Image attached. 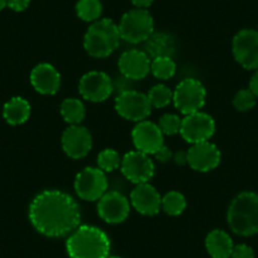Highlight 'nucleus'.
Segmentation results:
<instances>
[{
    "instance_id": "nucleus-1",
    "label": "nucleus",
    "mask_w": 258,
    "mask_h": 258,
    "mask_svg": "<svg viewBox=\"0 0 258 258\" xmlns=\"http://www.w3.org/2000/svg\"><path fill=\"white\" fill-rule=\"evenodd\" d=\"M29 219L47 237H63L80 225V207L73 197L58 190H44L31 203Z\"/></svg>"
},
{
    "instance_id": "nucleus-2",
    "label": "nucleus",
    "mask_w": 258,
    "mask_h": 258,
    "mask_svg": "<svg viewBox=\"0 0 258 258\" xmlns=\"http://www.w3.org/2000/svg\"><path fill=\"white\" fill-rule=\"evenodd\" d=\"M66 249L70 258H108L110 240L99 228L81 225L71 233Z\"/></svg>"
},
{
    "instance_id": "nucleus-3",
    "label": "nucleus",
    "mask_w": 258,
    "mask_h": 258,
    "mask_svg": "<svg viewBox=\"0 0 258 258\" xmlns=\"http://www.w3.org/2000/svg\"><path fill=\"white\" fill-rule=\"evenodd\" d=\"M230 229L242 237L258 233V194L244 191L233 199L227 213Z\"/></svg>"
},
{
    "instance_id": "nucleus-4",
    "label": "nucleus",
    "mask_w": 258,
    "mask_h": 258,
    "mask_svg": "<svg viewBox=\"0 0 258 258\" xmlns=\"http://www.w3.org/2000/svg\"><path fill=\"white\" fill-rule=\"evenodd\" d=\"M120 39L118 26L111 19H98L86 31L84 47L91 57L104 58L118 48Z\"/></svg>"
},
{
    "instance_id": "nucleus-5",
    "label": "nucleus",
    "mask_w": 258,
    "mask_h": 258,
    "mask_svg": "<svg viewBox=\"0 0 258 258\" xmlns=\"http://www.w3.org/2000/svg\"><path fill=\"white\" fill-rule=\"evenodd\" d=\"M118 28L121 39L136 44L146 42L152 36L155 22L146 9L136 8L121 17Z\"/></svg>"
},
{
    "instance_id": "nucleus-6",
    "label": "nucleus",
    "mask_w": 258,
    "mask_h": 258,
    "mask_svg": "<svg viewBox=\"0 0 258 258\" xmlns=\"http://www.w3.org/2000/svg\"><path fill=\"white\" fill-rule=\"evenodd\" d=\"M207 90L197 79H185L176 86L173 91V104L180 113H197L204 106Z\"/></svg>"
},
{
    "instance_id": "nucleus-7",
    "label": "nucleus",
    "mask_w": 258,
    "mask_h": 258,
    "mask_svg": "<svg viewBox=\"0 0 258 258\" xmlns=\"http://www.w3.org/2000/svg\"><path fill=\"white\" fill-rule=\"evenodd\" d=\"M115 109L121 118L140 123L150 116L152 106L147 95L131 89L118 94L115 99Z\"/></svg>"
},
{
    "instance_id": "nucleus-8",
    "label": "nucleus",
    "mask_w": 258,
    "mask_h": 258,
    "mask_svg": "<svg viewBox=\"0 0 258 258\" xmlns=\"http://www.w3.org/2000/svg\"><path fill=\"white\" fill-rule=\"evenodd\" d=\"M215 132V121L209 114L197 111L187 114L181 121L180 135L186 142L200 143L207 142Z\"/></svg>"
},
{
    "instance_id": "nucleus-9",
    "label": "nucleus",
    "mask_w": 258,
    "mask_h": 258,
    "mask_svg": "<svg viewBox=\"0 0 258 258\" xmlns=\"http://www.w3.org/2000/svg\"><path fill=\"white\" fill-rule=\"evenodd\" d=\"M75 190L79 198L86 202L99 200L108 190V180L104 171L99 167L84 168L76 176Z\"/></svg>"
},
{
    "instance_id": "nucleus-10",
    "label": "nucleus",
    "mask_w": 258,
    "mask_h": 258,
    "mask_svg": "<svg viewBox=\"0 0 258 258\" xmlns=\"http://www.w3.org/2000/svg\"><path fill=\"white\" fill-rule=\"evenodd\" d=\"M233 56L247 70L258 69V31L242 29L233 38Z\"/></svg>"
},
{
    "instance_id": "nucleus-11",
    "label": "nucleus",
    "mask_w": 258,
    "mask_h": 258,
    "mask_svg": "<svg viewBox=\"0 0 258 258\" xmlns=\"http://www.w3.org/2000/svg\"><path fill=\"white\" fill-rule=\"evenodd\" d=\"M123 175L135 183H146L155 175V165L150 156L140 151L128 152L121 158Z\"/></svg>"
},
{
    "instance_id": "nucleus-12",
    "label": "nucleus",
    "mask_w": 258,
    "mask_h": 258,
    "mask_svg": "<svg viewBox=\"0 0 258 258\" xmlns=\"http://www.w3.org/2000/svg\"><path fill=\"white\" fill-rule=\"evenodd\" d=\"M79 91L84 99L93 103L106 100L114 91L113 80L101 71H90L81 78Z\"/></svg>"
},
{
    "instance_id": "nucleus-13",
    "label": "nucleus",
    "mask_w": 258,
    "mask_h": 258,
    "mask_svg": "<svg viewBox=\"0 0 258 258\" xmlns=\"http://www.w3.org/2000/svg\"><path fill=\"white\" fill-rule=\"evenodd\" d=\"M131 205L128 199L119 191H109L99 199L98 214L109 224H118L128 218Z\"/></svg>"
},
{
    "instance_id": "nucleus-14",
    "label": "nucleus",
    "mask_w": 258,
    "mask_h": 258,
    "mask_svg": "<svg viewBox=\"0 0 258 258\" xmlns=\"http://www.w3.org/2000/svg\"><path fill=\"white\" fill-rule=\"evenodd\" d=\"M93 147V138L85 126L76 124L69 126L62 135V148L74 160L84 158Z\"/></svg>"
},
{
    "instance_id": "nucleus-15",
    "label": "nucleus",
    "mask_w": 258,
    "mask_h": 258,
    "mask_svg": "<svg viewBox=\"0 0 258 258\" xmlns=\"http://www.w3.org/2000/svg\"><path fill=\"white\" fill-rule=\"evenodd\" d=\"M133 143L140 152L146 155H155L163 146V133L157 124L142 120L135 126L132 132Z\"/></svg>"
},
{
    "instance_id": "nucleus-16",
    "label": "nucleus",
    "mask_w": 258,
    "mask_h": 258,
    "mask_svg": "<svg viewBox=\"0 0 258 258\" xmlns=\"http://www.w3.org/2000/svg\"><path fill=\"white\" fill-rule=\"evenodd\" d=\"M220 151L209 141L192 145L187 151V163L190 167L199 172H208L218 167L220 163Z\"/></svg>"
},
{
    "instance_id": "nucleus-17",
    "label": "nucleus",
    "mask_w": 258,
    "mask_h": 258,
    "mask_svg": "<svg viewBox=\"0 0 258 258\" xmlns=\"http://www.w3.org/2000/svg\"><path fill=\"white\" fill-rule=\"evenodd\" d=\"M121 75L129 80H142L150 74L151 61L145 51L129 49L120 56L118 62Z\"/></svg>"
},
{
    "instance_id": "nucleus-18",
    "label": "nucleus",
    "mask_w": 258,
    "mask_h": 258,
    "mask_svg": "<svg viewBox=\"0 0 258 258\" xmlns=\"http://www.w3.org/2000/svg\"><path fill=\"white\" fill-rule=\"evenodd\" d=\"M131 202L138 213L143 215H156L160 212V192L148 182L138 183L131 192Z\"/></svg>"
},
{
    "instance_id": "nucleus-19",
    "label": "nucleus",
    "mask_w": 258,
    "mask_h": 258,
    "mask_svg": "<svg viewBox=\"0 0 258 258\" xmlns=\"http://www.w3.org/2000/svg\"><path fill=\"white\" fill-rule=\"evenodd\" d=\"M31 83L38 93L53 95L61 88V75L49 63H39L32 70Z\"/></svg>"
},
{
    "instance_id": "nucleus-20",
    "label": "nucleus",
    "mask_w": 258,
    "mask_h": 258,
    "mask_svg": "<svg viewBox=\"0 0 258 258\" xmlns=\"http://www.w3.org/2000/svg\"><path fill=\"white\" fill-rule=\"evenodd\" d=\"M176 42L171 34L160 32L153 33L150 38L146 41L145 52L151 58H160V57H171L175 54Z\"/></svg>"
},
{
    "instance_id": "nucleus-21",
    "label": "nucleus",
    "mask_w": 258,
    "mask_h": 258,
    "mask_svg": "<svg viewBox=\"0 0 258 258\" xmlns=\"http://www.w3.org/2000/svg\"><path fill=\"white\" fill-rule=\"evenodd\" d=\"M205 245L213 258H229L234 248L230 235L220 229H214L208 234Z\"/></svg>"
},
{
    "instance_id": "nucleus-22",
    "label": "nucleus",
    "mask_w": 258,
    "mask_h": 258,
    "mask_svg": "<svg viewBox=\"0 0 258 258\" xmlns=\"http://www.w3.org/2000/svg\"><path fill=\"white\" fill-rule=\"evenodd\" d=\"M4 119L12 125L26 123L31 115V104L21 96L12 98L3 109Z\"/></svg>"
},
{
    "instance_id": "nucleus-23",
    "label": "nucleus",
    "mask_w": 258,
    "mask_h": 258,
    "mask_svg": "<svg viewBox=\"0 0 258 258\" xmlns=\"http://www.w3.org/2000/svg\"><path fill=\"white\" fill-rule=\"evenodd\" d=\"M59 111H61V115L64 121L70 123L71 125L80 124L85 118V106H84L83 101L75 98L64 99L59 106Z\"/></svg>"
},
{
    "instance_id": "nucleus-24",
    "label": "nucleus",
    "mask_w": 258,
    "mask_h": 258,
    "mask_svg": "<svg viewBox=\"0 0 258 258\" xmlns=\"http://www.w3.org/2000/svg\"><path fill=\"white\" fill-rule=\"evenodd\" d=\"M103 6L100 0H79L76 4V14L85 22H95L100 18Z\"/></svg>"
},
{
    "instance_id": "nucleus-25",
    "label": "nucleus",
    "mask_w": 258,
    "mask_h": 258,
    "mask_svg": "<svg viewBox=\"0 0 258 258\" xmlns=\"http://www.w3.org/2000/svg\"><path fill=\"white\" fill-rule=\"evenodd\" d=\"M161 208L168 215L176 217V215L182 214L183 210L186 209V199L182 194L178 192V191H170L162 198Z\"/></svg>"
},
{
    "instance_id": "nucleus-26",
    "label": "nucleus",
    "mask_w": 258,
    "mask_h": 258,
    "mask_svg": "<svg viewBox=\"0 0 258 258\" xmlns=\"http://www.w3.org/2000/svg\"><path fill=\"white\" fill-rule=\"evenodd\" d=\"M151 73L156 79L168 80L176 73V63L171 57H160L151 62Z\"/></svg>"
},
{
    "instance_id": "nucleus-27",
    "label": "nucleus",
    "mask_w": 258,
    "mask_h": 258,
    "mask_svg": "<svg viewBox=\"0 0 258 258\" xmlns=\"http://www.w3.org/2000/svg\"><path fill=\"white\" fill-rule=\"evenodd\" d=\"M147 98H148V101H150L151 106L161 109L167 106L168 104L172 101L173 93L167 88V86L160 84V85L153 86V88L148 91Z\"/></svg>"
},
{
    "instance_id": "nucleus-28",
    "label": "nucleus",
    "mask_w": 258,
    "mask_h": 258,
    "mask_svg": "<svg viewBox=\"0 0 258 258\" xmlns=\"http://www.w3.org/2000/svg\"><path fill=\"white\" fill-rule=\"evenodd\" d=\"M120 156L115 150H111V148H106V150L101 151L98 156L99 168L106 171V172H111V171L116 170L120 166Z\"/></svg>"
},
{
    "instance_id": "nucleus-29",
    "label": "nucleus",
    "mask_w": 258,
    "mask_h": 258,
    "mask_svg": "<svg viewBox=\"0 0 258 258\" xmlns=\"http://www.w3.org/2000/svg\"><path fill=\"white\" fill-rule=\"evenodd\" d=\"M181 121H182V119H180L178 115L167 113L161 116L160 121H158V126H160L161 132L163 135L173 136L176 133H180Z\"/></svg>"
},
{
    "instance_id": "nucleus-30",
    "label": "nucleus",
    "mask_w": 258,
    "mask_h": 258,
    "mask_svg": "<svg viewBox=\"0 0 258 258\" xmlns=\"http://www.w3.org/2000/svg\"><path fill=\"white\" fill-rule=\"evenodd\" d=\"M255 100L257 98L249 89H242L235 94L233 99V105L238 111H248L255 105Z\"/></svg>"
},
{
    "instance_id": "nucleus-31",
    "label": "nucleus",
    "mask_w": 258,
    "mask_h": 258,
    "mask_svg": "<svg viewBox=\"0 0 258 258\" xmlns=\"http://www.w3.org/2000/svg\"><path fill=\"white\" fill-rule=\"evenodd\" d=\"M232 258H254V250L247 244H238L233 248Z\"/></svg>"
},
{
    "instance_id": "nucleus-32",
    "label": "nucleus",
    "mask_w": 258,
    "mask_h": 258,
    "mask_svg": "<svg viewBox=\"0 0 258 258\" xmlns=\"http://www.w3.org/2000/svg\"><path fill=\"white\" fill-rule=\"evenodd\" d=\"M31 0H7V7L16 12H23L29 7Z\"/></svg>"
},
{
    "instance_id": "nucleus-33",
    "label": "nucleus",
    "mask_w": 258,
    "mask_h": 258,
    "mask_svg": "<svg viewBox=\"0 0 258 258\" xmlns=\"http://www.w3.org/2000/svg\"><path fill=\"white\" fill-rule=\"evenodd\" d=\"M153 156H155L156 160H157L158 162L165 163V162H168V161L172 158V152H171V150L167 147V146L163 145L162 147H161Z\"/></svg>"
},
{
    "instance_id": "nucleus-34",
    "label": "nucleus",
    "mask_w": 258,
    "mask_h": 258,
    "mask_svg": "<svg viewBox=\"0 0 258 258\" xmlns=\"http://www.w3.org/2000/svg\"><path fill=\"white\" fill-rule=\"evenodd\" d=\"M173 160L177 165L183 166L185 163H187V151H177L173 156Z\"/></svg>"
},
{
    "instance_id": "nucleus-35",
    "label": "nucleus",
    "mask_w": 258,
    "mask_h": 258,
    "mask_svg": "<svg viewBox=\"0 0 258 258\" xmlns=\"http://www.w3.org/2000/svg\"><path fill=\"white\" fill-rule=\"evenodd\" d=\"M249 90L252 91L255 95V98H258V70L255 71L254 75L252 76L249 81Z\"/></svg>"
},
{
    "instance_id": "nucleus-36",
    "label": "nucleus",
    "mask_w": 258,
    "mask_h": 258,
    "mask_svg": "<svg viewBox=\"0 0 258 258\" xmlns=\"http://www.w3.org/2000/svg\"><path fill=\"white\" fill-rule=\"evenodd\" d=\"M133 4H135L137 8H141V9H146L148 8V7L151 6V4L155 2V0H131Z\"/></svg>"
},
{
    "instance_id": "nucleus-37",
    "label": "nucleus",
    "mask_w": 258,
    "mask_h": 258,
    "mask_svg": "<svg viewBox=\"0 0 258 258\" xmlns=\"http://www.w3.org/2000/svg\"><path fill=\"white\" fill-rule=\"evenodd\" d=\"M7 7V0H0V12Z\"/></svg>"
},
{
    "instance_id": "nucleus-38",
    "label": "nucleus",
    "mask_w": 258,
    "mask_h": 258,
    "mask_svg": "<svg viewBox=\"0 0 258 258\" xmlns=\"http://www.w3.org/2000/svg\"><path fill=\"white\" fill-rule=\"evenodd\" d=\"M108 258H121V257H118V255H109Z\"/></svg>"
}]
</instances>
